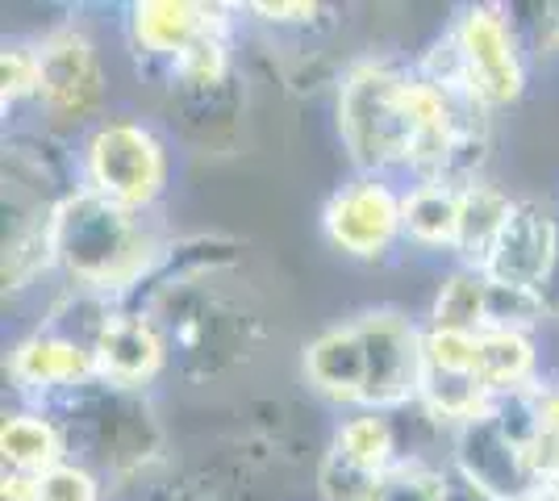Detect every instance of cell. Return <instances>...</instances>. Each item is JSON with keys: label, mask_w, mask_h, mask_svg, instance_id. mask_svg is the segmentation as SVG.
Returning <instances> with one entry per match:
<instances>
[{"label": "cell", "mask_w": 559, "mask_h": 501, "mask_svg": "<svg viewBox=\"0 0 559 501\" xmlns=\"http://www.w3.org/2000/svg\"><path fill=\"white\" fill-rule=\"evenodd\" d=\"M305 381L330 406H364V381H368V359L355 322L330 326L305 347Z\"/></svg>", "instance_id": "9a60e30c"}, {"label": "cell", "mask_w": 559, "mask_h": 501, "mask_svg": "<svg viewBox=\"0 0 559 501\" xmlns=\"http://www.w3.org/2000/svg\"><path fill=\"white\" fill-rule=\"evenodd\" d=\"M376 485H380V477L355 468L350 460H343L338 452L326 448L322 464H318V498L322 501H372Z\"/></svg>", "instance_id": "484cf974"}, {"label": "cell", "mask_w": 559, "mask_h": 501, "mask_svg": "<svg viewBox=\"0 0 559 501\" xmlns=\"http://www.w3.org/2000/svg\"><path fill=\"white\" fill-rule=\"evenodd\" d=\"M38 63H43V84H38V105L50 121L59 126H84L100 114L105 105V68L96 55L93 38L84 25L63 22L43 34L38 43Z\"/></svg>", "instance_id": "9c48e42d"}, {"label": "cell", "mask_w": 559, "mask_h": 501, "mask_svg": "<svg viewBox=\"0 0 559 501\" xmlns=\"http://www.w3.org/2000/svg\"><path fill=\"white\" fill-rule=\"evenodd\" d=\"M322 230L330 247L350 260H380L396 239H405V192H396L389 176L355 171L343 189L330 192Z\"/></svg>", "instance_id": "ba28073f"}, {"label": "cell", "mask_w": 559, "mask_h": 501, "mask_svg": "<svg viewBox=\"0 0 559 501\" xmlns=\"http://www.w3.org/2000/svg\"><path fill=\"white\" fill-rule=\"evenodd\" d=\"M435 331H460V334H485L489 331V276L476 267H460L447 272L435 306H430V322Z\"/></svg>", "instance_id": "7402d4cb"}, {"label": "cell", "mask_w": 559, "mask_h": 501, "mask_svg": "<svg viewBox=\"0 0 559 501\" xmlns=\"http://www.w3.org/2000/svg\"><path fill=\"white\" fill-rule=\"evenodd\" d=\"M538 356L535 338L522 331H485L476 334V377L492 397L535 384Z\"/></svg>", "instance_id": "ffe728a7"}, {"label": "cell", "mask_w": 559, "mask_h": 501, "mask_svg": "<svg viewBox=\"0 0 559 501\" xmlns=\"http://www.w3.org/2000/svg\"><path fill=\"white\" fill-rule=\"evenodd\" d=\"M526 501H559V489H556V485H538Z\"/></svg>", "instance_id": "f546056e"}, {"label": "cell", "mask_w": 559, "mask_h": 501, "mask_svg": "<svg viewBox=\"0 0 559 501\" xmlns=\"http://www.w3.org/2000/svg\"><path fill=\"white\" fill-rule=\"evenodd\" d=\"M543 318H551V313H547V301H543V293H535V288L492 285L489 281V331L531 334Z\"/></svg>", "instance_id": "cb8c5ba5"}, {"label": "cell", "mask_w": 559, "mask_h": 501, "mask_svg": "<svg viewBox=\"0 0 559 501\" xmlns=\"http://www.w3.org/2000/svg\"><path fill=\"white\" fill-rule=\"evenodd\" d=\"M159 247L164 242L142 230V214H130L88 189L68 192L50 217L55 272H63L75 288L109 293L117 301L139 285Z\"/></svg>", "instance_id": "7a4b0ae2"}, {"label": "cell", "mask_w": 559, "mask_h": 501, "mask_svg": "<svg viewBox=\"0 0 559 501\" xmlns=\"http://www.w3.org/2000/svg\"><path fill=\"white\" fill-rule=\"evenodd\" d=\"M447 501H497V498L485 493L480 485H472L464 473H455L451 460H447Z\"/></svg>", "instance_id": "f1b7e54d"}, {"label": "cell", "mask_w": 559, "mask_h": 501, "mask_svg": "<svg viewBox=\"0 0 559 501\" xmlns=\"http://www.w3.org/2000/svg\"><path fill=\"white\" fill-rule=\"evenodd\" d=\"M372 501H447V464L435 460H401L393 473H384Z\"/></svg>", "instance_id": "603a6c76"}, {"label": "cell", "mask_w": 559, "mask_h": 501, "mask_svg": "<svg viewBox=\"0 0 559 501\" xmlns=\"http://www.w3.org/2000/svg\"><path fill=\"white\" fill-rule=\"evenodd\" d=\"M556 38H559V22H556Z\"/></svg>", "instance_id": "4dcf8cb0"}, {"label": "cell", "mask_w": 559, "mask_h": 501, "mask_svg": "<svg viewBox=\"0 0 559 501\" xmlns=\"http://www.w3.org/2000/svg\"><path fill=\"white\" fill-rule=\"evenodd\" d=\"M513 201L510 192H501L497 184H472L464 189V201H460V235H455V260L460 267H476V272H485V263H489L492 247L501 239V230H506V222L513 214Z\"/></svg>", "instance_id": "ac0fdd59"}, {"label": "cell", "mask_w": 559, "mask_h": 501, "mask_svg": "<svg viewBox=\"0 0 559 501\" xmlns=\"http://www.w3.org/2000/svg\"><path fill=\"white\" fill-rule=\"evenodd\" d=\"M355 331L368 359L364 406L376 414H393L418 402L421 389V326L396 310H368L355 318Z\"/></svg>", "instance_id": "30bf717a"}, {"label": "cell", "mask_w": 559, "mask_h": 501, "mask_svg": "<svg viewBox=\"0 0 559 501\" xmlns=\"http://www.w3.org/2000/svg\"><path fill=\"white\" fill-rule=\"evenodd\" d=\"M38 84H43L38 43H9L4 55H0V96H4V109L22 105V100H38Z\"/></svg>", "instance_id": "d4e9b609"}, {"label": "cell", "mask_w": 559, "mask_h": 501, "mask_svg": "<svg viewBox=\"0 0 559 501\" xmlns=\"http://www.w3.org/2000/svg\"><path fill=\"white\" fill-rule=\"evenodd\" d=\"M167 368V334L155 313L117 310L96 343V381L142 393Z\"/></svg>", "instance_id": "5bb4252c"}, {"label": "cell", "mask_w": 559, "mask_h": 501, "mask_svg": "<svg viewBox=\"0 0 559 501\" xmlns=\"http://www.w3.org/2000/svg\"><path fill=\"white\" fill-rule=\"evenodd\" d=\"M80 189L96 192L130 214L151 210L167 189L164 139L134 118L96 121L80 151Z\"/></svg>", "instance_id": "5b68a950"}, {"label": "cell", "mask_w": 559, "mask_h": 501, "mask_svg": "<svg viewBox=\"0 0 559 501\" xmlns=\"http://www.w3.org/2000/svg\"><path fill=\"white\" fill-rule=\"evenodd\" d=\"M460 201L464 189L451 184H409L405 189V239L435 251H451L460 235Z\"/></svg>", "instance_id": "44dd1931"}, {"label": "cell", "mask_w": 559, "mask_h": 501, "mask_svg": "<svg viewBox=\"0 0 559 501\" xmlns=\"http://www.w3.org/2000/svg\"><path fill=\"white\" fill-rule=\"evenodd\" d=\"M217 276L222 272L176 285L151 310L167 334V368L192 384L242 368L263 338L259 310L242 293L217 285Z\"/></svg>", "instance_id": "6da1fadb"}, {"label": "cell", "mask_w": 559, "mask_h": 501, "mask_svg": "<svg viewBox=\"0 0 559 501\" xmlns=\"http://www.w3.org/2000/svg\"><path fill=\"white\" fill-rule=\"evenodd\" d=\"M464 50L467 84L489 109H506L526 93V59L518 38V17L501 4H467L451 25Z\"/></svg>", "instance_id": "52a82bcc"}, {"label": "cell", "mask_w": 559, "mask_h": 501, "mask_svg": "<svg viewBox=\"0 0 559 501\" xmlns=\"http://www.w3.org/2000/svg\"><path fill=\"white\" fill-rule=\"evenodd\" d=\"M451 468L464 473L472 485H480L497 501H526L543 480L535 477L531 452L518 448L506 430L489 418H472L451 430Z\"/></svg>", "instance_id": "8fae6325"}, {"label": "cell", "mask_w": 559, "mask_h": 501, "mask_svg": "<svg viewBox=\"0 0 559 501\" xmlns=\"http://www.w3.org/2000/svg\"><path fill=\"white\" fill-rule=\"evenodd\" d=\"M247 13L272 29H288V34H318V29L334 25L326 4H305V0H297V4H247Z\"/></svg>", "instance_id": "83f0119b"}, {"label": "cell", "mask_w": 559, "mask_h": 501, "mask_svg": "<svg viewBox=\"0 0 559 501\" xmlns=\"http://www.w3.org/2000/svg\"><path fill=\"white\" fill-rule=\"evenodd\" d=\"M171 114L180 121V134L188 143L201 146H230L242 118V93H238V75L213 88H192V93H171Z\"/></svg>", "instance_id": "2e32d148"}, {"label": "cell", "mask_w": 559, "mask_h": 501, "mask_svg": "<svg viewBox=\"0 0 559 501\" xmlns=\"http://www.w3.org/2000/svg\"><path fill=\"white\" fill-rule=\"evenodd\" d=\"M409 72L389 59H359L338 75V134L350 164L364 176L405 171L409 155Z\"/></svg>", "instance_id": "277c9868"}, {"label": "cell", "mask_w": 559, "mask_h": 501, "mask_svg": "<svg viewBox=\"0 0 559 501\" xmlns=\"http://www.w3.org/2000/svg\"><path fill=\"white\" fill-rule=\"evenodd\" d=\"M234 17L226 4L197 0H139L126 9V47L139 59V72L167 88L180 59L192 55L205 38L230 34Z\"/></svg>", "instance_id": "8992f818"}, {"label": "cell", "mask_w": 559, "mask_h": 501, "mask_svg": "<svg viewBox=\"0 0 559 501\" xmlns=\"http://www.w3.org/2000/svg\"><path fill=\"white\" fill-rule=\"evenodd\" d=\"M29 409L50 414L68 439V460L93 468L100 480H134L164 452V430L146 397L105 381L71 389L47 406Z\"/></svg>", "instance_id": "3957f363"}, {"label": "cell", "mask_w": 559, "mask_h": 501, "mask_svg": "<svg viewBox=\"0 0 559 501\" xmlns=\"http://www.w3.org/2000/svg\"><path fill=\"white\" fill-rule=\"evenodd\" d=\"M559 260V222L538 201H518L501 239L492 247L485 276L492 285L510 288H535L543 293L551 267Z\"/></svg>", "instance_id": "4fadbf2b"}, {"label": "cell", "mask_w": 559, "mask_h": 501, "mask_svg": "<svg viewBox=\"0 0 559 501\" xmlns=\"http://www.w3.org/2000/svg\"><path fill=\"white\" fill-rule=\"evenodd\" d=\"M100 489L105 480L75 460H63L59 468L38 477V501H100Z\"/></svg>", "instance_id": "4316f807"}, {"label": "cell", "mask_w": 559, "mask_h": 501, "mask_svg": "<svg viewBox=\"0 0 559 501\" xmlns=\"http://www.w3.org/2000/svg\"><path fill=\"white\" fill-rule=\"evenodd\" d=\"M9 377L34 406H47V402L63 397L71 389H84V384L96 381V356L93 347L75 343L68 334L38 326L13 347Z\"/></svg>", "instance_id": "7c38bea8"}, {"label": "cell", "mask_w": 559, "mask_h": 501, "mask_svg": "<svg viewBox=\"0 0 559 501\" xmlns=\"http://www.w3.org/2000/svg\"><path fill=\"white\" fill-rule=\"evenodd\" d=\"M0 455L9 473H25V477H43L50 468H59L68 460V439L59 422L43 414V409H17L4 418L0 427Z\"/></svg>", "instance_id": "e0dca14e"}, {"label": "cell", "mask_w": 559, "mask_h": 501, "mask_svg": "<svg viewBox=\"0 0 559 501\" xmlns=\"http://www.w3.org/2000/svg\"><path fill=\"white\" fill-rule=\"evenodd\" d=\"M330 452H338L343 460H350L355 468H364V473H372V477L393 473L396 464L405 460L396 422L389 414H376V409H355L347 422L334 430Z\"/></svg>", "instance_id": "d6986e66"}]
</instances>
